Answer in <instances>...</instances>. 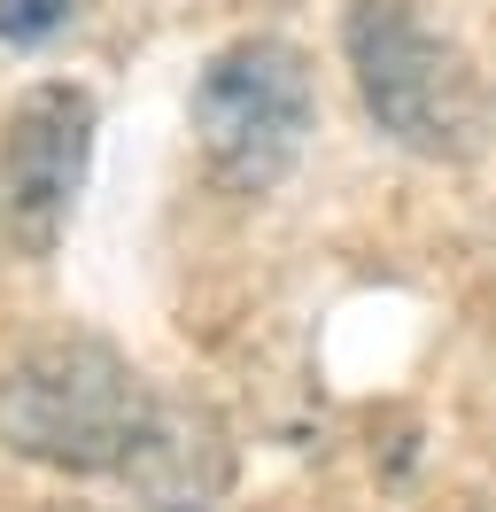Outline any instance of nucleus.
I'll return each mask as SVG.
<instances>
[{"label": "nucleus", "instance_id": "nucleus-2", "mask_svg": "<svg viewBox=\"0 0 496 512\" xmlns=\"http://www.w3.org/2000/svg\"><path fill=\"white\" fill-rule=\"evenodd\" d=\"M349 70L365 94L372 125L396 132L419 156H465L481 132V94L473 70L442 32H427L403 0H357L349 8Z\"/></svg>", "mask_w": 496, "mask_h": 512}, {"label": "nucleus", "instance_id": "nucleus-4", "mask_svg": "<svg viewBox=\"0 0 496 512\" xmlns=\"http://www.w3.org/2000/svg\"><path fill=\"white\" fill-rule=\"evenodd\" d=\"M86 140H93V101L78 86H31L16 117L0 132V163H8V218L24 225V241H55L70 194L86 179Z\"/></svg>", "mask_w": 496, "mask_h": 512}, {"label": "nucleus", "instance_id": "nucleus-3", "mask_svg": "<svg viewBox=\"0 0 496 512\" xmlns=\"http://www.w3.org/2000/svg\"><path fill=\"white\" fill-rule=\"evenodd\" d=\"M194 132L225 187L264 194L310 140V70L279 39L225 47L194 86Z\"/></svg>", "mask_w": 496, "mask_h": 512}, {"label": "nucleus", "instance_id": "nucleus-5", "mask_svg": "<svg viewBox=\"0 0 496 512\" xmlns=\"http://www.w3.org/2000/svg\"><path fill=\"white\" fill-rule=\"evenodd\" d=\"M70 16V0H0V39H16V47H31V39H47Z\"/></svg>", "mask_w": 496, "mask_h": 512}, {"label": "nucleus", "instance_id": "nucleus-1", "mask_svg": "<svg viewBox=\"0 0 496 512\" xmlns=\"http://www.w3.org/2000/svg\"><path fill=\"white\" fill-rule=\"evenodd\" d=\"M140 381L101 342H39L0 373V435L47 466H117L140 450Z\"/></svg>", "mask_w": 496, "mask_h": 512}]
</instances>
